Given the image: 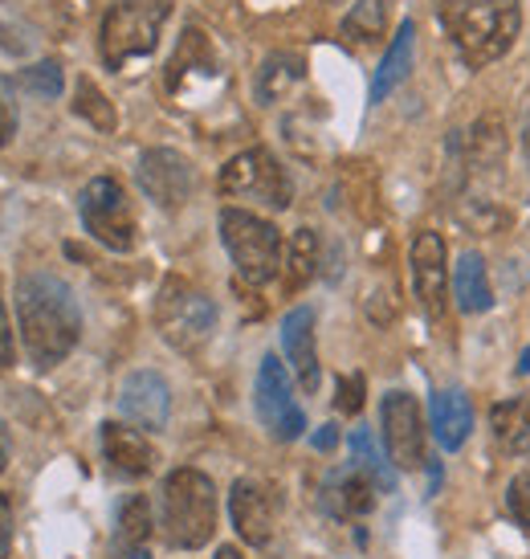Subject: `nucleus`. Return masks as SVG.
I'll use <instances>...</instances> for the list:
<instances>
[{"mask_svg":"<svg viewBox=\"0 0 530 559\" xmlns=\"http://www.w3.org/2000/svg\"><path fill=\"white\" fill-rule=\"evenodd\" d=\"M16 323H21L25 352L37 368L62 364L82 340V311L70 282L46 270L25 274L16 282Z\"/></svg>","mask_w":530,"mask_h":559,"instance_id":"obj_1","label":"nucleus"},{"mask_svg":"<svg viewBox=\"0 0 530 559\" xmlns=\"http://www.w3.org/2000/svg\"><path fill=\"white\" fill-rule=\"evenodd\" d=\"M445 29L453 33V46L473 70L498 62L506 49L518 41L522 9L518 0H441L437 4Z\"/></svg>","mask_w":530,"mask_h":559,"instance_id":"obj_2","label":"nucleus"},{"mask_svg":"<svg viewBox=\"0 0 530 559\" xmlns=\"http://www.w3.org/2000/svg\"><path fill=\"white\" fill-rule=\"evenodd\" d=\"M164 539L180 551H196L217 531V486L201 469H172L159 490Z\"/></svg>","mask_w":530,"mask_h":559,"instance_id":"obj_3","label":"nucleus"},{"mask_svg":"<svg viewBox=\"0 0 530 559\" xmlns=\"http://www.w3.org/2000/svg\"><path fill=\"white\" fill-rule=\"evenodd\" d=\"M168 16H172V0H115L98 33L103 62L110 70H123L140 58H152Z\"/></svg>","mask_w":530,"mask_h":559,"instance_id":"obj_4","label":"nucleus"},{"mask_svg":"<svg viewBox=\"0 0 530 559\" xmlns=\"http://www.w3.org/2000/svg\"><path fill=\"white\" fill-rule=\"evenodd\" d=\"M220 241L229 249L237 274L253 286H265L281 274V234L250 209L220 213Z\"/></svg>","mask_w":530,"mask_h":559,"instance_id":"obj_5","label":"nucleus"},{"mask_svg":"<svg viewBox=\"0 0 530 559\" xmlns=\"http://www.w3.org/2000/svg\"><path fill=\"white\" fill-rule=\"evenodd\" d=\"M156 326L176 352H201L217 331V302L184 278H168L156 295Z\"/></svg>","mask_w":530,"mask_h":559,"instance_id":"obj_6","label":"nucleus"},{"mask_svg":"<svg viewBox=\"0 0 530 559\" xmlns=\"http://www.w3.org/2000/svg\"><path fill=\"white\" fill-rule=\"evenodd\" d=\"M79 213H82L86 234H91L98 246L115 249V253H131V249H135V213H131V201H127V192L119 180L94 176L91 185L82 188Z\"/></svg>","mask_w":530,"mask_h":559,"instance_id":"obj_7","label":"nucleus"},{"mask_svg":"<svg viewBox=\"0 0 530 559\" xmlns=\"http://www.w3.org/2000/svg\"><path fill=\"white\" fill-rule=\"evenodd\" d=\"M220 192L225 197H241V201H257L265 209H290L294 185H290L286 168L265 147H250V152H241V156L225 164Z\"/></svg>","mask_w":530,"mask_h":559,"instance_id":"obj_8","label":"nucleus"},{"mask_svg":"<svg viewBox=\"0 0 530 559\" xmlns=\"http://www.w3.org/2000/svg\"><path fill=\"white\" fill-rule=\"evenodd\" d=\"M253 404H257V417L269 429V437H278V441H298L302 429H306V413L298 408L286 364L278 356L262 359L257 384H253Z\"/></svg>","mask_w":530,"mask_h":559,"instance_id":"obj_9","label":"nucleus"},{"mask_svg":"<svg viewBox=\"0 0 530 559\" xmlns=\"http://www.w3.org/2000/svg\"><path fill=\"white\" fill-rule=\"evenodd\" d=\"M380 429L384 445L396 469H421L424 466V417L417 396L408 392H388L380 404Z\"/></svg>","mask_w":530,"mask_h":559,"instance_id":"obj_10","label":"nucleus"},{"mask_svg":"<svg viewBox=\"0 0 530 559\" xmlns=\"http://www.w3.org/2000/svg\"><path fill=\"white\" fill-rule=\"evenodd\" d=\"M140 188L143 197L159 209H184L192 188H196V168L188 164V156L172 152V147H152L140 156Z\"/></svg>","mask_w":530,"mask_h":559,"instance_id":"obj_11","label":"nucleus"},{"mask_svg":"<svg viewBox=\"0 0 530 559\" xmlns=\"http://www.w3.org/2000/svg\"><path fill=\"white\" fill-rule=\"evenodd\" d=\"M119 408H123L127 420H135L140 429H164L168 425V413H172V389L168 380L152 368H140L123 380L119 389Z\"/></svg>","mask_w":530,"mask_h":559,"instance_id":"obj_12","label":"nucleus"},{"mask_svg":"<svg viewBox=\"0 0 530 559\" xmlns=\"http://www.w3.org/2000/svg\"><path fill=\"white\" fill-rule=\"evenodd\" d=\"M445 237L424 229V234L412 237V253H408V265H412V290L421 298V307L433 319L445 311Z\"/></svg>","mask_w":530,"mask_h":559,"instance_id":"obj_13","label":"nucleus"},{"mask_svg":"<svg viewBox=\"0 0 530 559\" xmlns=\"http://www.w3.org/2000/svg\"><path fill=\"white\" fill-rule=\"evenodd\" d=\"M229 514H233L237 535L253 547H265L274 535V498L262 481L241 478L233 481V495H229Z\"/></svg>","mask_w":530,"mask_h":559,"instance_id":"obj_14","label":"nucleus"},{"mask_svg":"<svg viewBox=\"0 0 530 559\" xmlns=\"http://www.w3.org/2000/svg\"><path fill=\"white\" fill-rule=\"evenodd\" d=\"M103 457H107V466L119 474V478H147L152 469H156V450H152V441L135 429H127L119 420H107L103 425Z\"/></svg>","mask_w":530,"mask_h":559,"instance_id":"obj_15","label":"nucleus"},{"mask_svg":"<svg viewBox=\"0 0 530 559\" xmlns=\"http://www.w3.org/2000/svg\"><path fill=\"white\" fill-rule=\"evenodd\" d=\"M281 352L294 368L298 384L306 392L318 389V347H314V311L311 307H294L281 319Z\"/></svg>","mask_w":530,"mask_h":559,"instance_id":"obj_16","label":"nucleus"},{"mask_svg":"<svg viewBox=\"0 0 530 559\" xmlns=\"http://www.w3.org/2000/svg\"><path fill=\"white\" fill-rule=\"evenodd\" d=\"M375 495H380V486L372 481V474H363L359 466H344L327 478L323 502L330 507V514H339V519H356V514L372 511Z\"/></svg>","mask_w":530,"mask_h":559,"instance_id":"obj_17","label":"nucleus"},{"mask_svg":"<svg viewBox=\"0 0 530 559\" xmlns=\"http://www.w3.org/2000/svg\"><path fill=\"white\" fill-rule=\"evenodd\" d=\"M429 417H433V433H437L441 450H461V445L469 441V429H473V408H469V396L461 389L433 392Z\"/></svg>","mask_w":530,"mask_h":559,"instance_id":"obj_18","label":"nucleus"},{"mask_svg":"<svg viewBox=\"0 0 530 559\" xmlns=\"http://www.w3.org/2000/svg\"><path fill=\"white\" fill-rule=\"evenodd\" d=\"M453 298H457V311L466 314H485L494 307V286H490V270H485L482 253H461L453 265Z\"/></svg>","mask_w":530,"mask_h":559,"instance_id":"obj_19","label":"nucleus"},{"mask_svg":"<svg viewBox=\"0 0 530 559\" xmlns=\"http://www.w3.org/2000/svg\"><path fill=\"white\" fill-rule=\"evenodd\" d=\"M412 53H417V25L405 21V25L396 29V37H392V46H388V53H384V62H380V70H375L372 103H384V98L412 74Z\"/></svg>","mask_w":530,"mask_h":559,"instance_id":"obj_20","label":"nucleus"},{"mask_svg":"<svg viewBox=\"0 0 530 559\" xmlns=\"http://www.w3.org/2000/svg\"><path fill=\"white\" fill-rule=\"evenodd\" d=\"M490 429H494V441L506 453H530V396L494 404Z\"/></svg>","mask_w":530,"mask_h":559,"instance_id":"obj_21","label":"nucleus"},{"mask_svg":"<svg viewBox=\"0 0 530 559\" xmlns=\"http://www.w3.org/2000/svg\"><path fill=\"white\" fill-rule=\"evenodd\" d=\"M306 74V62H302V53H269L257 70V98L262 103H278L281 94L298 86Z\"/></svg>","mask_w":530,"mask_h":559,"instance_id":"obj_22","label":"nucleus"},{"mask_svg":"<svg viewBox=\"0 0 530 559\" xmlns=\"http://www.w3.org/2000/svg\"><path fill=\"white\" fill-rule=\"evenodd\" d=\"M388 16H392V0H356L351 13L344 16V37L356 41V46L380 41L384 29H388Z\"/></svg>","mask_w":530,"mask_h":559,"instance_id":"obj_23","label":"nucleus"},{"mask_svg":"<svg viewBox=\"0 0 530 559\" xmlns=\"http://www.w3.org/2000/svg\"><path fill=\"white\" fill-rule=\"evenodd\" d=\"M147 535H152V511H147V498H127L119 507V531H115V544L119 556L131 551H147Z\"/></svg>","mask_w":530,"mask_h":559,"instance_id":"obj_24","label":"nucleus"},{"mask_svg":"<svg viewBox=\"0 0 530 559\" xmlns=\"http://www.w3.org/2000/svg\"><path fill=\"white\" fill-rule=\"evenodd\" d=\"M74 115L86 119L94 131H115V123H119L115 107L107 103V94L98 91L91 79H79V86H74Z\"/></svg>","mask_w":530,"mask_h":559,"instance_id":"obj_25","label":"nucleus"},{"mask_svg":"<svg viewBox=\"0 0 530 559\" xmlns=\"http://www.w3.org/2000/svg\"><path fill=\"white\" fill-rule=\"evenodd\" d=\"M351 457H356V466L363 469V474H372V481L384 495L396 490V474H392V466L372 445V433H368V429H356V433H351Z\"/></svg>","mask_w":530,"mask_h":559,"instance_id":"obj_26","label":"nucleus"},{"mask_svg":"<svg viewBox=\"0 0 530 559\" xmlns=\"http://www.w3.org/2000/svg\"><path fill=\"white\" fill-rule=\"evenodd\" d=\"M314 265H318V237H314V229H298L294 246H290V278H286V286L298 290L302 282H311Z\"/></svg>","mask_w":530,"mask_h":559,"instance_id":"obj_27","label":"nucleus"},{"mask_svg":"<svg viewBox=\"0 0 530 559\" xmlns=\"http://www.w3.org/2000/svg\"><path fill=\"white\" fill-rule=\"evenodd\" d=\"M25 86L33 94H46V98H58L62 94V66L58 62H37L25 70Z\"/></svg>","mask_w":530,"mask_h":559,"instance_id":"obj_28","label":"nucleus"},{"mask_svg":"<svg viewBox=\"0 0 530 559\" xmlns=\"http://www.w3.org/2000/svg\"><path fill=\"white\" fill-rule=\"evenodd\" d=\"M506 507H510L518 527L530 531V474H518V478L510 481V490H506Z\"/></svg>","mask_w":530,"mask_h":559,"instance_id":"obj_29","label":"nucleus"},{"mask_svg":"<svg viewBox=\"0 0 530 559\" xmlns=\"http://www.w3.org/2000/svg\"><path fill=\"white\" fill-rule=\"evenodd\" d=\"M335 408H339V413H347V417H356L359 408H363V376H344V380H339Z\"/></svg>","mask_w":530,"mask_h":559,"instance_id":"obj_30","label":"nucleus"},{"mask_svg":"<svg viewBox=\"0 0 530 559\" xmlns=\"http://www.w3.org/2000/svg\"><path fill=\"white\" fill-rule=\"evenodd\" d=\"M16 135V103H13V86L0 74V147Z\"/></svg>","mask_w":530,"mask_h":559,"instance_id":"obj_31","label":"nucleus"},{"mask_svg":"<svg viewBox=\"0 0 530 559\" xmlns=\"http://www.w3.org/2000/svg\"><path fill=\"white\" fill-rule=\"evenodd\" d=\"M13 364V323H9V311H4V282H0V368Z\"/></svg>","mask_w":530,"mask_h":559,"instance_id":"obj_32","label":"nucleus"},{"mask_svg":"<svg viewBox=\"0 0 530 559\" xmlns=\"http://www.w3.org/2000/svg\"><path fill=\"white\" fill-rule=\"evenodd\" d=\"M9 547H13V502L9 495H0V559H9Z\"/></svg>","mask_w":530,"mask_h":559,"instance_id":"obj_33","label":"nucleus"},{"mask_svg":"<svg viewBox=\"0 0 530 559\" xmlns=\"http://www.w3.org/2000/svg\"><path fill=\"white\" fill-rule=\"evenodd\" d=\"M335 441H339V429H335V425H323V429H318V433H314V450H335Z\"/></svg>","mask_w":530,"mask_h":559,"instance_id":"obj_34","label":"nucleus"},{"mask_svg":"<svg viewBox=\"0 0 530 559\" xmlns=\"http://www.w3.org/2000/svg\"><path fill=\"white\" fill-rule=\"evenodd\" d=\"M9 466V437H4V420H0V469Z\"/></svg>","mask_w":530,"mask_h":559,"instance_id":"obj_35","label":"nucleus"},{"mask_svg":"<svg viewBox=\"0 0 530 559\" xmlns=\"http://www.w3.org/2000/svg\"><path fill=\"white\" fill-rule=\"evenodd\" d=\"M217 559H241V551L237 547H217Z\"/></svg>","mask_w":530,"mask_h":559,"instance_id":"obj_36","label":"nucleus"},{"mask_svg":"<svg viewBox=\"0 0 530 559\" xmlns=\"http://www.w3.org/2000/svg\"><path fill=\"white\" fill-rule=\"evenodd\" d=\"M522 147H527V159H530V119H527V127H522Z\"/></svg>","mask_w":530,"mask_h":559,"instance_id":"obj_37","label":"nucleus"}]
</instances>
